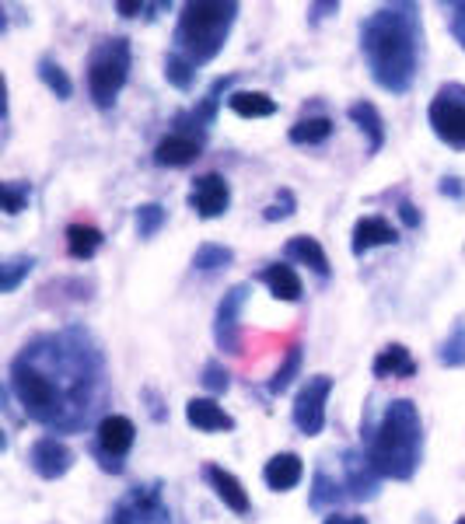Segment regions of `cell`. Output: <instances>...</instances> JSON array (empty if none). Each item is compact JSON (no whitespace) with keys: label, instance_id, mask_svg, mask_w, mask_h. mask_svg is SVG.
Returning a JSON list of instances; mask_svg holds the SVG:
<instances>
[{"label":"cell","instance_id":"cell-1","mask_svg":"<svg viewBox=\"0 0 465 524\" xmlns=\"http://www.w3.org/2000/svg\"><path fill=\"white\" fill-rule=\"evenodd\" d=\"M102 353L88 332H49L21 346L11 360L7 392L28 420L49 430H81L98 413L102 399Z\"/></svg>","mask_w":465,"mask_h":524},{"label":"cell","instance_id":"cell-2","mask_svg":"<svg viewBox=\"0 0 465 524\" xmlns=\"http://www.w3.org/2000/svg\"><path fill=\"white\" fill-rule=\"evenodd\" d=\"M361 53L375 84L389 95H406L417 81L424 53V25L417 4H385L361 21Z\"/></svg>","mask_w":465,"mask_h":524},{"label":"cell","instance_id":"cell-3","mask_svg":"<svg viewBox=\"0 0 465 524\" xmlns=\"http://www.w3.org/2000/svg\"><path fill=\"white\" fill-rule=\"evenodd\" d=\"M368 458L382 479L406 483L417 476L420 458H424V423H420V409L410 399L389 402L375 437H371Z\"/></svg>","mask_w":465,"mask_h":524},{"label":"cell","instance_id":"cell-4","mask_svg":"<svg viewBox=\"0 0 465 524\" xmlns=\"http://www.w3.org/2000/svg\"><path fill=\"white\" fill-rule=\"evenodd\" d=\"M238 18L235 0H200V4H186L175 25V53L186 56L193 67L210 63L224 49L231 25Z\"/></svg>","mask_w":465,"mask_h":524},{"label":"cell","instance_id":"cell-5","mask_svg":"<svg viewBox=\"0 0 465 524\" xmlns=\"http://www.w3.org/2000/svg\"><path fill=\"white\" fill-rule=\"evenodd\" d=\"M126 77H130V39H123V35L102 39L91 49L88 60V91L98 109L116 105V95L123 91Z\"/></svg>","mask_w":465,"mask_h":524},{"label":"cell","instance_id":"cell-6","mask_svg":"<svg viewBox=\"0 0 465 524\" xmlns=\"http://www.w3.org/2000/svg\"><path fill=\"white\" fill-rule=\"evenodd\" d=\"M427 119L441 144L465 151V84H441Z\"/></svg>","mask_w":465,"mask_h":524},{"label":"cell","instance_id":"cell-7","mask_svg":"<svg viewBox=\"0 0 465 524\" xmlns=\"http://www.w3.org/2000/svg\"><path fill=\"white\" fill-rule=\"evenodd\" d=\"M133 441H137L133 420H126V416H119V413L102 416L95 430V455L102 458V469L123 472V458L130 455Z\"/></svg>","mask_w":465,"mask_h":524},{"label":"cell","instance_id":"cell-8","mask_svg":"<svg viewBox=\"0 0 465 524\" xmlns=\"http://www.w3.org/2000/svg\"><path fill=\"white\" fill-rule=\"evenodd\" d=\"M333 392V378L329 374H315L305 378V385L294 395V427L305 437H319L326 427V399Z\"/></svg>","mask_w":465,"mask_h":524},{"label":"cell","instance_id":"cell-9","mask_svg":"<svg viewBox=\"0 0 465 524\" xmlns=\"http://www.w3.org/2000/svg\"><path fill=\"white\" fill-rule=\"evenodd\" d=\"M112 524H172L158 486H133L130 497L119 500L112 511Z\"/></svg>","mask_w":465,"mask_h":524},{"label":"cell","instance_id":"cell-10","mask_svg":"<svg viewBox=\"0 0 465 524\" xmlns=\"http://www.w3.org/2000/svg\"><path fill=\"white\" fill-rule=\"evenodd\" d=\"M245 297H249V283H235V287L221 297V304H217V315H214L217 350L242 353V325H238V315H242Z\"/></svg>","mask_w":465,"mask_h":524},{"label":"cell","instance_id":"cell-11","mask_svg":"<svg viewBox=\"0 0 465 524\" xmlns=\"http://www.w3.org/2000/svg\"><path fill=\"white\" fill-rule=\"evenodd\" d=\"M189 207L203 217V221H214V217L228 214L231 207V186L224 175L210 172V175H200L189 189Z\"/></svg>","mask_w":465,"mask_h":524},{"label":"cell","instance_id":"cell-12","mask_svg":"<svg viewBox=\"0 0 465 524\" xmlns=\"http://www.w3.org/2000/svg\"><path fill=\"white\" fill-rule=\"evenodd\" d=\"M28 462H32L35 476L60 479V476H67L70 465H74V451H70L67 444L60 441V437L46 434V437H39V441L32 444V451H28Z\"/></svg>","mask_w":465,"mask_h":524},{"label":"cell","instance_id":"cell-13","mask_svg":"<svg viewBox=\"0 0 465 524\" xmlns=\"http://www.w3.org/2000/svg\"><path fill=\"white\" fill-rule=\"evenodd\" d=\"M203 151V140L196 133H168L158 147H154V165L161 168H182L193 165Z\"/></svg>","mask_w":465,"mask_h":524},{"label":"cell","instance_id":"cell-14","mask_svg":"<svg viewBox=\"0 0 465 524\" xmlns=\"http://www.w3.org/2000/svg\"><path fill=\"white\" fill-rule=\"evenodd\" d=\"M396 242H399V231L392 228L385 217H361V221L354 224V242H350V249L361 259L364 252L378 249V245H396Z\"/></svg>","mask_w":465,"mask_h":524},{"label":"cell","instance_id":"cell-15","mask_svg":"<svg viewBox=\"0 0 465 524\" xmlns=\"http://www.w3.org/2000/svg\"><path fill=\"white\" fill-rule=\"evenodd\" d=\"M343 469H347V490L354 500H371L378 493V483H382V476L375 472V465H371L368 455H357V451H347V462H343Z\"/></svg>","mask_w":465,"mask_h":524},{"label":"cell","instance_id":"cell-16","mask_svg":"<svg viewBox=\"0 0 465 524\" xmlns=\"http://www.w3.org/2000/svg\"><path fill=\"white\" fill-rule=\"evenodd\" d=\"M203 476H207V483L214 486V493L217 497L224 500V507H231L235 514H249L252 511V504H249V493H245V486L238 483L235 476H231L228 469H221V465H207L203 469Z\"/></svg>","mask_w":465,"mask_h":524},{"label":"cell","instance_id":"cell-17","mask_svg":"<svg viewBox=\"0 0 465 524\" xmlns=\"http://www.w3.org/2000/svg\"><path fill=\"white\" fill-rule=\"evenodd\" d=\"M231 81H235V77H217V81L210 84L207 98H203V102L196 105L193 112H182V116L175 119V126H179L175 133H189V126H196V130H200V137H203V130H207V126L214 123V116H217V105H221V91L228 88Z\"/></svg>","mask_w":465,"mask_h":524},{"label":"cell","instance_id":"cell-18","mask_svg":"<svg viewBox=\"0 0 465 524\" xmlns=\"http://www.w3.org/2000/svg\"><path fill=\"white\" fill-rule=\"evenodd\" d=\"M186 420H189V427L203 430V434H224V430H235V420H231L214 399H189Z\"/></svg>","mask_w":465,"mask_h":524},{"label":"cell","instance_id":"cell-19","mask_svg":"<svg viewBox=\"0 0 465 524\" xmlns=\"http://www.w3.org/2000/svg\"><path fill=\"white\" fill-rule=\"evenodd\" d=\"M301 476H305V465H301V458L294 455V451L273 455L270 462H266V469H263L266 486H270V490H277V493L294 490V486L301 483Z\"/></svg>","mask_w":465,"mask_h":524},{"label":"cell","instance_id":"cell-20","mask_svg":"<svg viewBox=\"0 0 465 524\" xmlns=\"http://www.w3.org/2000/svg\"><path fill=\"white\" fill-rule=\"evenodd\" d=\"M371 371H375V378H413L417 374V360L410 357V350L403 343H389L375 357Z\"/></svg>","mask_w":465,"mask_h":524},{"label":"cell","instance_id":"cell-21","mask_svg":"<svg viewBox=\"0 0 465 524\" xmlns=\"http://www.w3.org/2000/svg\"><path fill=\"white\" fill-rule=\"evenodd\" d=\"M263 283L270 287V294L277 297V301H301V276L294 273L287 262H273V266L263 269Z\"/></svg>","mask_w":465,"mask_h":524},{"label":"cell","instance_id":"cell-22","mask_svg":"<svg viewBox=\"0 0 465 524\" xmlns=\"http://www.w3.org/2000/svg\"><path fill=\"white\" fill-rule=\"evenodd\" d=\"M284 256L291 259V262H301V266H308V269H312V273L329 276V259H326V252H322V245L315 242L312 235H298V238H291V242H287V249H284Z\"/></svg>","mask_w":465,"mask_h":524},{"label":"cell","instance_id":"cell-23","mask_svg":"<svg viewBox=\"0 0 465 524\" xmlns=\"http://www.w3.org/2000/svg\"><path fill=\"white\" fill-rule=\"evenodd\" d=\"M228 109L242 119H266L277 112V102H273L266 91H231Z\"/></svg>","mask_w":465,"mask_h":524},{"label":"cell","instance_id":"cell-24","mask_svg":"<svg viewBox=\"0 0 465 524\" xmlns=\"http://www.w3.org/2000/svg\"><path fill=\"white\" fill-rule=\"evenodd\" d=\"M347 116L354 119L357 126H361L364 133H368V154H378L385 147V123L382 116H378V109L371 102H354L347 109Z\"/></svg>","mask_w":465,"mask_h":524},{"label":"cell","instance_id":"cell-25","mask_svg":"<svg viewBox=\"0 0 465 524\" xmlns=\"http://www.w3.org/2000/svg\"><path fill=\"white\" fill-rule=\"evenodd\" d=\"M98 249H102V231L91 228V224H70V228H67V252H70V259L88 262Z\"/></svg>","mask_w":465,"mask_h":524},{"label":"cell","instance_id":"cell-26","mask_svg":"<svg viewBox=\"0 0 465 524\" xmlns=\"http://www.w3.org/2000/svg\"><path fill=\"white\" fill-rule=\"evenodd\" d=\"M329 133H333V119L329 116H308V119H298V123L291 126V144H322V140H329Z\"/></svg>","mask_w":465,"mask_h":524},{"label":"cell","instance_id":"cell-27","mask_svg":"<svg viewBox=\"0 0 465 524\" xmlns=\"http://www.w3.org/2000/svg\"><path fill=\"white\" fill-rule=\"evenodd\" d=\"M39 81L46 84V88L53 91L60 102H67V98L74 95V84H70L67 70H63L60 63L53 60V56H42V60H39Z\"/></svg>","mask_w":465,"mask_h":524},{"label":"cell","instance_id":"cell-28","mask_svg":"<svg viewBox=\"0 0 465 524\" xmlns=\"http://www.w3.org/2000/svg\"><path fill=\"white\" fill-rule=\"evenodd\" d=\"M301 360H305V350H301V346L294 343L291 350H287L284 364H280V367H277V374H273V378H270V392H273V395H284L287 388L294 385V378H298V374H301Z\"/></svg>","mask_w":465,"mask_h":524},{"label":"cell","instance_id":"cell-29","mask_svg":"<svg viewBox=\"0 0 465 524\" xmlns=\"http://www.w3.org/2000/svg\"><path fill=\"white\" fill-rule=\"evenodd\" d=\"M165 77H168V84H172V88L189 91V88H193V81H196V67L186 60V56H179L172 49V53L165 56Z\"/></svg>","mask_w":465,"mask_h":524},{"label":"cell","instance_id":"cell-30","mask_svg":"<svg viewBox=\"0 0 465 524\" xmlns=\"http://www.w3.org/2000/svg\"><path fill=\"white\" fill-rule=\"evenodd\" d=\"M32 269H35V259L32 256L7 259L4 266H0V290H4V294H14V290H18V283L25 280Z\"/></svg>","mask_w":465,"mask_h":524},{"label":"cell","instance_id":"cell-31","mask_svg":"<svg viewBox=\"0 0 465 524\" xmlns=\"http://www.w3.org/2000/svg\"><path fill=\"white\" fill-rule=\"evenodd\" d=\"M231 262H235V252L224 249V245H214V242L200 245V249H196V256H193L196 269H228Z\"/></svg>","mask_w":465,"mask_h":524},{"label":"cell","instance_id":"cell-32","mask_svg":"<svg viewBox=\"0 0 465 524\" xmlns=\"http://www.w3.org/2000/svg\"><path fill=\"white\" fill-rule=\"evenodd\" d=\"M165 228V207L161 203H144L137 207V235L140 238H154Z\"/></svg>","mask_w":465,"mask_h":524},{"label":"cell","instance_id":"cell-33","mask_svg":"<svg viewBox=\"0 0 465 524\" xmlns=\"http://www.w3.org/2000/svg\"><path fill=\"white\" fill-rule=\"evenodd\" d=\"M0 207H4V214H21V210L28 207V186L25 182H4L0 186Z\"/></svg>","mask_w":465,"mask_h":524},{"label":"cell","instance_id":"cell-34","mask_svg":"<svg viewBox=\"0 0 465 524\" xmlns=\"http://www.w3.org/2000/svg\"><path fill=\"white\" fill-rule=\"evenodd\" d=\"M340 486L326 476V472H315V493H312V507L315 511H326V504H340Z\"/></svg>","mask_w":465,"mask_h":524},{"label":"cell","instance_id":"cell-35","mask_svg":"<svg viewBox=\"0 0 465 524\" xmlns=\"http://www.w3.org/2000/svg\"><path fill=\"white\" fill-rule=\"evenodd\" d=\"M203 388L207 392H214V395H221V392H228V385H231V374L224 371V364L221 360H210L207 367H203Z\"/></svg>","mask_w":465,"mask_h":524},{"label":"cell","instance_id":"cell-36","mask_svg":"<svg viewBox=\"0 0 465 524\" xmlns=\"http://www.w3.org/2000/svg\"><path fill=\"white\" fill-rule=\"evenodd\" d=\"M441 364H448V367L465 364V325H459L455 336L445 343V350H441Z\"/></svg>","mask_w":465,"mask_h":524},{"label":"cell","instance_id":"cell-37","mask_svg":"<svg viewBox=\"0 0 465 524\" xmlns=\"http://www.w3.org/2000/svg\"><path fill=\"white\" fill-rule=\"evenodd\" d=\"M294 214V193L291 189H284V193L277 196V203L273 207H266V221H284V217H291Z\"/></svg>","mask_w":465,"mask_h":524},{"label":"cell","instance_id":"cell-38","mask_svg":"<svg viewBox=\"0 0 465 524\" xmlns=\"http://www.w3.org/2000/svg\"><path fill=\"white\" fill-rule=\"evenodd\" d=\"M448 11V25H452V35L459 39V46L465 49V0L462 4H445Z\"/></svg>","mask_w":465,"mask_h":524},{"label":"cell","instance_id":"cell-39","mask_svg":"<svg viewBox=\"0 0 465 524\" xmlns=\"http://www.w3.org/2000/svg\"><path fill=\"white\" fill-rule=\"evenodd\" d=\"M399 217H403V224L406 228H420V214H417V207L413 203H399Z\"/></svg>","mask_w":465,"mask_h":524},{"label":"cell","instance_id":"cell-40","mask_svg":"<svg viewBox=\"0 0 465 524\" xmlns=\"http://www.w3.org/2000/svg\"><path fill=\"white\" fill-rule=\"evenodd\" d=\"M322 524H368V518H361V514H329Z\"/></svg>","mask_w":465,"mask_h":524},{"label":"cell","instance_id":"cell-41","mask_svg":"<svg viewBox=\"0 0 465 524\" xmlns=\"http://www.w3.org/2000/svg\"><path fill=\"white\" fill-rule=\"evenodd\" d=\"M116 11L123 14V18H133V14L144 11V4H140V0H123V4H116Z\"/></svg>","mask_w":465,"mask_h":524},{"label":"cell","instance_id":"cell-42","mask_svg":"<svg viewBox=\"0 0 465 524\" xmlns=\"http://www.w3.org/2000/svg\"><path fill=\"white\" fill-rule=\"evenodd\" d=\"M455 524H465V518H459V521H455Z\"/></svg>","mask_w":465,"mask_h":524}]
</instances>
